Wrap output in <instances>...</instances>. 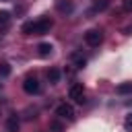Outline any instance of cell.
I'll use <instances>...</instances> for the list:
<instances>
[{
  "label": "cell",
  "mask_w": 132,
  "mask_h": 132,
  "mask_svg": "<svg viewBox=\"0 0 132 132\" xmlns=\"http://www.w3.org/2000/svg\"><path fill=\"white\" fill-rule=\"evenodd\" d=\"M116 93H120V95L132 93V82H122V85H118V87H116Z\"/></svg>",
  "instance_id": "4fadbf2b"
},
{
  "label": "cell",
  "mask_w": 132,
  "mask_h": 132,
  "mask_svg": "<svg viewBox=\"0 0 132 132\" xmlns=\"http://www.w3.org/2000/svg\"><path fill=\"white\" fill-rule=\"evenodd\" d=\"M70 60L74 62V66H76V68H82V66L87 64V58H85L82 54H78V52H74V54L70 56Z\"/></svg>",
  "instance_id": "9c48e42d"
},
{
  "label": "cell",
  "mask_w": 132,
  "mask_h": 132,
  "mask_svg": "<svg viewBox=\"0 0 132 132\" xmlns=\"http://www.w3.org/2000/svg\"><path fill=\"white\" fill-rule=\"evenodd\" d=\"M85 41H87V45L97 47V45L103 41V33H101L99 29H89V31L85 33Z\"/></svg>",
  "instance_id": "7a4b0ae2"
},
{
  "label": "cell",
  "mask_w": 132,
  "mask_h": 132,
  "mask_svg": "<svg viewBox=\"0 0 132 132\" xmlns=\"http://www.w3.org/2000/svg\"><path fill=\"white\" fill-rule=\"evenodd\" d=\"M68 97L76 103H85V87L80 82H74L70 89H68Z\"/></svg>",
  "instance_id": "3957f363"
},
{
  "label": "cell",
  "mask_w": 132,
  "mask_h": 132,
  "mask_svg": "<svg viewBox=\"0 0 132 132\" xmlns=\"http://www.w3.org/2000/svg\"><path fill=\"white\" fill-rule=\"evenodd\" d=\"M50 130H52V132H64V126H62V122L54 120V122L50 124Z\"/></svg>",
  "instance_id": "5bb4252c"
},
{
  "label": "cell",
  "mask_w": 132,
  "mask_h": 132,
  "mask_svg": "<svg viewBox=\"0 0 132 132\" xmlns=\"http://www.w3.org/2000/svg\"><path fill=\"white\" fill-rule=\"evenodd\" d=\"M124 128H126V130H132V113L126 116V120H124Z\"/></svg>",
  "instance_id": "e0dca14e"
},
{
  "label": "cell",
  "mask_w": 132,
  "mask_h": 132,
  "mask_svg": "<svg viewBox=\"0 0 132 132\" xmlns=\"http://www.w3.org/2000/svg\"><path fill=\"white\" fill-rule=\"evenodd\" d=\"M21 31H23V35H35V23H33V21H27V23L21 27Z\"/></svg>",
  "instance_id": "8fae6325"
},
{
  "label": "cell",
  "mask_w": 132,
  "mask_h": 132,
  "mask_svg": "<svg viewBox=\"0 0 132 132\" xmlns=\"http://www.w3.org/2000/svg\"><path fill=\"white\" fill-rule=\"evenodd\" d=\"M10 74V66L8 64H0V76H8Z\"/></svg>",
  "instance_id": "9a60e30c"
},
{
  "label": "cell",
  "mask_w": 132,
  "mask_h": 132,
  "mask_svg": "<svg viewBox=\"0 0 132 132\" xmlns=\"http://www.w3.org/2000/svg\"><path fill=\"white\" fill-rule=\"evenodd\" d=\"M23 91H25V93H29V95L39 93V80H37L35 76H27V78L23 80Z\"/></svg>",
  "instance_id": "5b68a950"
},
{
  "label": "cell",
  "mask_w": 132,
  "mask_h": 132,
  "mask_svg": "<svg viewBox=\"0 0 132 132\" xmlns=\"http://www.w3.org/2000/svg\"><path fill=\"white\" fill-rule=\"evenodd\" d=\"M8 19H10V12L8 10H0V23H8Z\"/></svg>",
  "instance_id": "2e32d148"
},
{
  "label": "cell",
  "mask_w": 132,
  "mask_h": 132,
  "mask_svg": "<svg viewBox=\"0 0 132 132\" xmlns=\"http://www.w3.org/2000/svg\"><path fill=\"white\" fill-rule=\"evenodd\" d=\"M56 10L62 14H70L74 10V4H72V0H56Z\"/></svg>",
  "instance_id": "8992f818"
},
{
  "label": "cell",
  "mask_w": 132,
  "mask_h": 132,
  "mask_svg": "<svg viewBox=\"0 0 132 132\" xmlns=\"http://www.w3.org/2000/svg\"><path fill=\"white\" fill-rule=\"evenodd\" d=\"M19 128H21L19 116H8L6 118V132H19Z\"/></svg>",
  "instance_id": "52a82bcc"
},
{
  "label": "cell",
  "mask_w": 132,
  "mask_h": 132,
  "mask_svg": "<svg viewBox=\"0 0 132 132\" xmlns=\"http://www.w3.org/2000/svg\"><path fill=\"white\" fill-rule=\"evenodd\" d=\"M109 6V0H97L93 6H91V10H89V14L93 16V14H97V12H103L105 8Z\"/></svg>",
  "instance_id": "ba28073f"
},
{
  "label": "cell",
  "mask_w": 132,
  "mask_h": 132,
  "mask_svg": "<svg viewBox=\"0 0 132 132\" xmlns=\"http://www.w3.org/2000/svg\"><path fill=\"white\" fill-rule=\"evenodd\" d=\"M52 19L50 16H41L39 21H35V35H45L50 29H52Z\"/></svg>",
  "instance_id": "277c9868"
},
{
  "label": "cell",
  "mask_w": 132,
  "mask_h": 132,
  "mask_svg": "<svg viewBox=\"0 0 132 132\" xmlns=\"http://www.w3.org/2000/svg\"><path fill=\"white\" fill-rule=\"evenodd\" d=\"M124 8H128V10H132V0H124Z\"/></svg>",
  "instance_id": "ac0fdd59"
},
{
  "label": "cell",
  "mask_w": 132,
  "mask_h": 132,
  "mask_svg": "<svg viewBox=\"0 0 132 132\" xmlns=\"http://www.w3.org/2000/svg\"><path fill=\"white\" fill-rule=\"evenodd\" d=\"M37 54H39L41 58H47V56L52 54V45H50V43H39V45H37Z\"/></svg>",
  "instance_id": "30bf717a"
},
{
  "label": "cell",
  "mask_w": 132,
  "mask_h": 132,
  "mask_svg": "<svg viewBox=\"0 0 132 132\" xmlns=\"http://www.w3.org/2000/svg\"><path fill=\"white\" fill-rule=\"evenodd\" d=\"M47 80H50L52 85H56V82L60 80V70H58V68H50V70H47Z\"/></svg>",
  "instance_id": "7c38bea8"
},
{
  "label": "cell",
  "mask_w": 132,
  "mask_h": 132,
  "mask_svg": "<svg viewBox=\"0 0 132 132\" xmlns=\"http://www.w3.org/2000/svg\"><path fill=\"white\" fill-rule=\"evenodd\" d=\"M56 116H58V118H62V120H68V122H72V120L76 118L74 107H72L70 103H60V105L56 107Z\"/></svg>",
  "instance_id": "6da1fadb"
}]
</instances>
